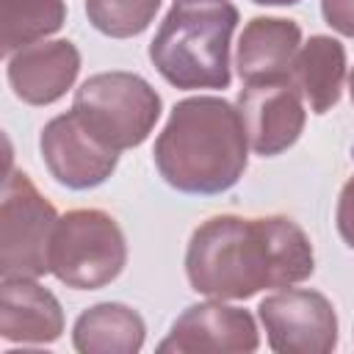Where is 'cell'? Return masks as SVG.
<instances>
[{
	"label": "cell",
	"mask_w": 354,
	"mask_h": 354,
	"mask_svg": "<svg viewBox=\"0 0 354 354\" xmlns=\"http://www.w3.org/2000/svg\"><path fill=\"white\" fill-rule=\"evenodd\" d=\"M313 271V243L288 216H213L191 232L185 249L191 290L221 301H243L266 288H290L310 279Z\"/></svg>",
	"instance_id": "1"
},
{
	"label": "cell",
	"mask_w": 354,
	"mask_h": 354,
	"mask_svg": "<svg viewBox=\"0 0 354 354\" xmlns=\"http://www.w3.org/2000/svg\"><path fill=\"white\" fill-rule=\"evenodd\" d=\"M152 160L163 183L180 194L230 191L249 163V138L238 108L213 94L180 100L155 138Z\"/></svg>",
	"instance_id": "2"
},
{
	"label": "cell",
	"mask_w": 354,
	"mask_h": 354,
	"mask_svg": "<svg viewBox=\"0 0 354 354\" xmlns=\"http://www.w3.org/2000/svg\"><path fill=\"white\" fill-rule=\"evenodd\" d=\"M238 19L241 14L230 0H174L149 41L152 66L169 86L183 91L227 88Z\"/></svg>",
	"instance_id": "3"
},
{
	"label": "cell",
	"mask_w": 354,
	"mask_h": 354,
	"mask_svg": "<svg viewBox=\"0 0 354 354\" xmlns=\"http://www.w3.org/2000/svg\"><path fill=\"white\" fill-rule=\"evenodd\" d=\"M72 111L111 149L141 147L155 130L163 100L136 72H97L75 88Z\"/></svg>",
	"instance_id": "4"
},
{
	"label": "cell",
	"mask_w": 354,
	"mask_h": 354,
	"mask_svg": "<svg viewBox=\"0 0 354 354\" xmlns=\"http://www.w3.org/2000/svg\"><path fill=\"white\" fill-rule=\"evenodd\" d=\"M127 266V241L116 218L97 207L66 210L53 232L50 274L75 290L111 285Z\"/></svg>",
	"instance_id": "5"
},
{
	"label": "cell",
	"mask_w": 354,
	"mask_h": 354,
	"mask_svg": "<svg viewBox=\"0 0 354 354\" xmlns=\"http://www.w3.org/2000/svg\"><path fill=\"white\" fill-rule=\"evenodd\" d=\"M58 210L41 196L25 171L11 169L0 202V274L39 279L50 274Z\"/></svg>",
	"instance_id": "6"
},
{
	"label": "cell",
	"mask_w": 354,
	"mask_h": 354,
	"mask_svg": "<svg viewBox=\"0 0 354 354\" xmlns=\"http://www.w3.org/2000/svg\"><path fill=\"white\" fill-rule=\"evenodd\" d=\"M271 351L329 354L337 346V313L332 301L310 288H282L257 307Z\"/></svg>",
	"instance_id": "7"
},
{
	"label": "cell",
	"mask_w": 354,
	"mask_h": 354,
	"mask_svg": "<svg viewBox=\"0 0 354 354\" xmlns=\"http://www.w3.org/2000/svg\"><path fill=\"white\" fill-rule=\"evenodd\" d=\"M39 152L53 180L72 191L102 185L119 163V152L102 144L75 111L58 113L41 127Z\"/></svg>",
	"instance_id": "8"
},
{
	"label": "cell",
	"mask_w": 354,
	"mask_h": 354,
	"mask_svg": "<svg viewBox=\"0 0 354 354\" xmlns=\"http://www.w3.org/2000/svg\"><path fill=\"white\" fill-rule=\"evenodd\" d=\"M260 346V332L249 310L224 304L221 299L185 307L169 335L158 343L160 354H196V351H235L249 354Z\"/></svg>",
	"instance_id": "9"
},
{
	"label": "cell",
	"mask_w": 354,
	"mask_h": 354,
	"mask_svg": "<svg viewBox=\"0 0 354 354\" xmlns=\"http://www.w3.org/2000/svg\"><path fill=\"white\" fill-rule=\"evenodd\" d=\"M235 108L243 119L249 147L260 158L282 155L304 133V100L290 80L243 83Z\"/></svg>",
	"instance_id": "10"
},
{
	"label": "cell",
	"mask_w": 354,
	"mask_h": 354,
	"mask_svg": "<svg viewBox=\"0 0 354 354\" xmlns=\"http://www.w3.org/2000/svg\"><path fill=\"white\" fill-rule=\"evenodd\" d=\"M80 50L69 39L36 41L8 58V86L25 105H53L77 80Z\"/></svg>",
	"instance_id": "11"
},
{
	"label": "cell",
	"mask_w": 354,
	"mask_h": 354,
	"mask_svg": "<svg viewBox=\"0 0 354 354\" xmlns=\"http://www.w3.org/2000/svg\"><path fill=\"white\" fill-rule=\"evenodd\" d=\"M64 332V307L53 290L30 277H8L0 288V337L6 343L44 346Z\"/></svg>",
	"instance_id": "12"
},
{
	"label": "cell",
	"mask_w": 354,
	"mask_h": 354,
	"mask_svg": "<svg viewBox=\"0 0 354 354\" xmlns=\"http://www.w3.org/2000/svg\"><path fill=\"white\" fill-rule=\"evenodd\" d=\"M301 47V28L285 17H252L238 39L235 69L243 83L290 80V64Z\"/></svg>",
	"instance_id": "13"
},
{
	"label": "cell",
	"mask_w": 354,
	"mask_h": 354,
	"mask_svg": "<svg viewBox=\"0 0 354 354\" xmlns=\"http://www.w3.org/2000/svg\"><path fill=\"white\" fill-rule=\"evenodd\" d=\"M290 83L301 94L304 105L324 116L329 113L343 94V80H346V47L324 33L310 36L293 64H290Z\"/></svg>",
	"instance_id": "14"
},
{
	"label": "cell",
	"mask_w": 354,
	"mask_h": 354,
	"mask_svg": "<svg viewBox=\"0 0 354 354\" xmlns=\"http://www.w3.org/2000/svg\"><path fill=\"white\" fill-rule=\"evenodd\" d=\"M144 318L122 301L86 307L72 326V346L80 354H136L144 348Z\"/></svg>",
	"instance_id": "15"
},
{
	"label": "cell",
	"mask_w": 354,
	"mask_h": 354,
	"mask_svg": "<svg viewBox=\"0 0 354 354\" xmlns=\"http://www.w3.org/2000/svg\"><path fill=\"white\" fill-rule=\"evenodd\" d=\"M66 22L64 0H3V55L44 41Z\"/></svg>",
	"instance_id": "16"
},
{
	"label": "cell",
	"mask_w": 354,
	"mask_h": 354,
	"mask_svg": "<svg viewBox=\"0 0 354 354\" xmlns=\"http://www.w3.org/2000/svg\"><path fill=\"white\" fill-rule=\"evenodd\" d=\"M160 8V0H86V17L94 30L111 39L144 33Z\"/></svg>",
	"instance_id": "17"
},
{
	"label": "cell",
	"mask_w": 354,
	"mask_h": 354,
	"mask_svg": "<svg viewBox=\"0 0 354 354\" xmlns=\"http://www.w3.org/2000/svg\"><path fill=\"white\" fill-rule=\"evenodd\" d=\"M321 14L332 30L354 39V0H321Z\"/></svg>",
	"instance_id": "18"
},
{
	"label": "cell",
	"mask_w": 354,
	"mask_h": 354,
	"mask_svg": "<svg viewBox=\"0 0 354 354\" xmlns=\"http://www.w3.org/2000/svg\"><path fill=\"white\" fill-rule=\"evenodd\" d=\"M351 155H354V152H351ZM335 221H337V232H340L343 243H346L348 249H354V174L348 177V183H346L343 191H340Z\"/></svg>",
	"instance_id": "19"
},
{
	"label": "cell",
	"mask_w": 354,
	"mask_h": 354,
	"mask_svg": "<svg viewBox=\"0 0 354 354\" xmlns=\"http://www.w3.org/2000/svg\"><path fill=\"white\" fill-rule=\"evenodd\" d=\"M257 6H296L299 0H252Z\"/></svg>",
	"instance_id": "20"
},
{
	"label": "cell",
	"mask_w": 354,
	"mask_h": 354,
	"mask_svg": "<svg viewBox=\"0 0 354 354\" xmlns=\"http://www.w3.org/2000/svg\"><path fill=\"white\" fill-rule=\"evenodd\" d=\"M348 91H351V102H354V69H351V75H348Z\"/></svg>",
	"instance_id": "21"
}]
</instances>
